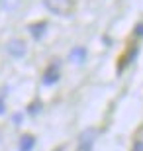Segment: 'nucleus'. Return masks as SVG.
<instances>
[{"label":"nucleus","instance_id":"obj_1","mask_svg":"<svg viewBox=\"0 0 143 151\" xmlns=\"http://www.w3.org/2000/svg\"><path fill=\"white\" fill-rule=\"evenodd\" d=\"M43 4L47 10L57 16H67V14H71L75 0H43Z\"/></svg>","mask_w":143,"mask_h":151},{"label":"nucleus","instance_id":"obj_2","mask_svg":"<svg viewBox=\"0 0 143 151\" xmlns=\"http://www.w3.org/2000/svg\"><path fill=\"white\" fill-rule=\"evenodd\" d=\"M96 129H92V128H86L83 132V134L78 135V147H77V151H92V147H94V141H96Z\"/></svg>","mask_w":143,"mask_h":151},{"label":"nucleus","instance_id":"obj_3","mask_svg":"<svg viewBox=\"0 0 143 151\" xmlns=\"http://www.w3.org/2000/svg\"><path fill=\"white\" fill-rule=\"evenodd\" d=\"M6 51H8L12 57H24L26 51H28V47H26V43H24L22 39H10V41L6 43Z\"/></svg>","mask_w":143,"mask_h":151},{"label":"nucleus","instance_id":"obj_4","mask_svg":"<svg viewBox=\"0 0 143 151\" xmlns=\"http://www.w3.org/2000/svg\"><path fill=\"white\" fill-rule=\"evenodd\" d=\"M59 81V65L53 63L47 71H45V77H43V83L45 84H55Z\"/></svg>","mask_w":143,"mask_h":151},{"label":"nucleus","instance_id":"obj_5","mask_svg":"<svg viewBox=\"0 0 143 151\" xmlns=\"http://www.w3.org/2000/svg\"><path fill=\"white\" fill-rule=\"evenodd\" d=\"M84 59H86V49L84 47H73L71 51V61L75 63V65H80V63H84Z\"/></svg>","mask_w":143,"mask_h":151},{"label":"nucleus","instance_id":"obj_6","mask_svg":"<svg viewBox=\"0 0 143 151\" xmlns=\"http://www.w3.org/2000/svg\"><path fill=\"white\" fill-rule=\"evenodd\" d=\"M33 145H35V137L33 135H22L20 137V143H18V149L20 151H32L33 149Z\"/></svg>","mask_w":143,"mask_h":151},{"label":"nucleus","instance_id":"obj_7","mask_svg":"<svg viewBox=\"0 0 143 151\" xmlns=\"http://www.w3.org/2000/svg\"><path fill=\"white\" fill-rule=\"evenodd\" d=\"M29 34H32L33 35V37H35V39H39V37H41V35H43L45 34V29H47V24H45V22H37V24H32V26H29Z\"/></svg>","mask_w":143,"mask_h":151},{"label":"nucleus","instance_id":"obj_8","mask_svg":"<svg viewBox=\"0 0 143 151\" xmlns=\"http://www.w3.org/2000/svg\"><path fill=\"white\" fill-rule=\"evenodd\" d=\"M133 151H143V139H141V141H137V143L133 145Z\"/></svg>","mask_w":143,"mask_h":151},{"label":"nucleus","instance_id":"obj_9","mask_svg":"<svg viewBox=\"0 0 143 151\" xmlns=\"http://www.w3.org/2000/svg\"><path fill=\"white\" fill-rule=\"evenodd\" d=\"M0 114H4V102H2V98H0Z\"/></svg>","mask_w":143,"mask_h":151},{"label":"nucleus","instance_id":"obj_10","mask_svg":"<svg viewBox=\"0 0 143 151\" xmlns=\"http://www.w3.org/2000/svg\"><path fill=\"white\" fill-rule=\"evenodd\" d=\"M139 34H143V28H139Z\"/></svg>","mask_w":143,"mask_h":151},{"label":"nucleus","instance_id":"obj_11","mask_svg":"<svg viewBox=\"0 0 143 151\" xmlns=\"http://www.w3.org/2000/svg\"><path fill=\"white\" fill-rule=\"evenodd\" d=\"M55 151H61V149H55Z\"/></svg>","mask_w":143,"mask_h":151}]
</instances>
